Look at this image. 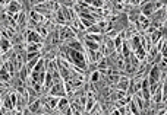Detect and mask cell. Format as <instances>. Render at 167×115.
I'll return each mask as SVG.
<instances>
[{"label":"cell","mask_w":167,"mask_h":115,"mask_svg":"<svg viewBox=\"0 0 167 115\" xmlns=\"http://www.w3.org/2000/svg\"><path fill=\"white\" fill-rule=\"evenodd\" d=\"M85 38L88 41H95V42H100V41H101V36L97 35V34H86Z\"/></svg>","instance_id":"obj_18"},{"label":"cell","mask_w":167,"mask_h":115,"mask_svg":"<svg viewBox=\"0 0 167 115\" xmlns=\"http://www.w3.org/2000/svg\"><path fill=\"white\" fill-rule=\"evenodd\" d=\"M98 79H100V71L95 70L94 73H92V76H91V83H95Z\"/></svg>","instance_id":"obj_21"},{"label":"cell","mask_w":167,"mask_h":115,"mask_svg":"<svg viewBox=\"0 0 167 115\" xmlns=\"http://www.w3.org/2000/svg\"><path fill=\"white\" fill-rule=\"evenodd\" d=\"M68 45H69V48H73V50H76V51H82V44L79 42V41H76V40H72V41H69L68 42Z\"/></svg>","instance_id":"obj_11"},{"label":"cell","mask_w":167,"mask_h":115,"mask_svg":"<svg viewBox=\"0 0 167 115\" xmlns=\"http://www.w3.org/2000/svg\"><path fill=\"white\" fill-rule=\"evenodd\" d=\"M2 101H3V103H5L6 109H12V108H15V103L12 102V99H10V95H9V96H6L5 99L2 98Z\"/></svg>","instance_id":"obj_16"},{"label":"cell","mask_w":167,"mask_h":115,"mask_svg":"<svg viewBox=\"0 0 167 115\" xmlns=\"http://www.w3.org/2000/svg\"><path fill=\"white\" fill-rule=\"evenodd\" d=\"M41 102L40 101H35L34 103H31L29 106V111H31V114H37V112H41Z\"/></svg>","instance_id":"obj_12"},{"label":"cell","mask_w":167,"mask_h":115,"mask_svg":"<svg viewBox=\"0 0 167 115\" xmlns=\"http://www.w3.org/2000/svg\"><path fill=\"white\" fill-rule=\"evenodd\" d=\"M19 10H21V5L16 3V2H10L9 10H8V12H10V13H18Z\"/></svg>","instance_id":"obj_13"},{"label":"cell","mask_w":167,"mask_h":115,"mask_svg":"<svg viewBox=\"0 0 167 115\" xmlns=\"http://www.w3.org/2000/svg\"><path fill=\"white\" fill-rule=\"evenodd\" d=\"M129 84H131V79L126 77V76H123V77H120V80L117 82V88L120 89V90H126V92H128Z\"/></svg>","instance_id":"obj_5"},{"label":"cell","mask_w":167,"mask_h":115,"mask_svg":"<svg viewBox=\"0 0 167 115\" xmlns=\"http://www.w3.org/2000/svg\"><path fill=\"white\" fill-rule=\"evenodd\" d=\"M128 3L132 5V6H136V5H139L141 2H139V0H128Z\"/></svg>","instance_id":"obj_23"},{"label":"cell","mask_w":167,"mask_h":115,"mask_svg":"<svg viewBox=\"0 0 167 115\" xmlns=\"http://www.w3.org/2000/svg\"><path fill=\"white\" fill-rule=\"evenodd\" d=\"M31 16H32V19H34V21H37L38 23L44 22V18H43V15L37 13V12H31Z\"/></svg>","instance_id":"obj_19"},{"label":"cell","mask_w":167,"mask_h":115,"mask_svg":"<svg viewBox=\"0 0 167 115\" xmlns=\"http://www.w3.org/2000/svg\"><path fill=\"white\" fill-rule=\"evenodd\" d=\"M86 5L92 6V7H97V9H100V7H103L104 5V0H85Z\"/></svg>","instance_id":"obj_10"},{"label":"cell","mask_w":167,"mask_h":115,"mask_svg":"<svg viewBox=\"0 0 167 115\" xmlns=\"http://www.w3.org/2000/svg\"><path fill=\"white\" fill-rule=\"evenodd\" d=\"M40 57V51H35V53H27V63L29 61V60H34V58H38Z\"/></svg>","instance_id":"obj_20"},{"label":"cell","mask_w":167,"mask_h":115,"mask_svg":"<svg viewBox=\"0 0 167 115\" xmlns=\"http://www.w3.org/2000/svg\"><path fill=\"white\" fill-rule=\"evenodd\" d=\"M10 48V42L8 38H2V53H8V50Z\"/></svg>","instance_id":"obj_17"},{"label":"cell","mask_w":167,"mask_h":115,"mask_svg":"<svg viewBox=\"0 0 167 115\" xmlns=\"http://www.w3.org/2000/svg\"><path fill=\"white\" fill-rule=\"evenodd\" d=\"M160 36H161V32L158 31H154L153 34H151V35H149V40H151V44H155V42H158V40H160Z\"/></svg>","instance_id":"obj_14"},{"label":"cell","mask_w":167,"mask_h":115,"mask_svg":"<svg viewBox=\"0 0 167 115\" xmlns=\"http://www.w3.org/2000/svg\"><path fill=\"white\" fill-rule=\"evenodd\" d=\"M160 74H161V69L155 64V66L151 67V70H149L148 79L149 80H155V82H160Z\"/></svg>","instance_id":"obj_4"},{"label":"cell","mask_w":167,"mask_h":115,"mask_svg":"<svg viewBox=\"0 0 167 115\" xmlns=\"http://www.w3.org/2000/svg\"><path fill=\"white\" fill-rule=\"evenodd\" d=\"M69 106V101L66 99V98H62V99H59V103H57V108H59V111L63 114V111L66 109Z\"/></svg>","instance_id":"obj_9"},{"label":"cell","mask_w":167,"mask_h":115,"mask_svg":"<svg viewBox=\"0 0 167 115\" xmlns=\"http://www.w3.org/2000/svg\"><path fill=\"white\" fill-rule=\"evenodd\" d=\"M25 35H28V38H27L28 42H43V40H44V36L41 35L40 32L32 31V29H28L25 32Z\"/></svg>","instance_id":"obj_2"},{"label":"cell","mask_w":167,"mask_h":115,"mask_svg":"<svg viewBox=\"0 0 167 115\" xmlns=\"http://www.w3.org/2000/svg\"><path fill=\"white\" fill-rule=\"evenodd\" d=\"M154 12V3L153 2H148V3H144L142 5V13L148 18V16H151Z\"/></svg>","instance_id":"obj_6"},{"label":"cell","mask_w":167,"mask_h":115,"mask_svg":"<svg viewBox=\"0 0 167 115\" xmlns=\"http://www.w3.org/2000/svg\"><path fill=\"white\" fill-rule=\"evenodd\" d=\"M41 50V42H28L27 45V53H35Z\"/></svg>","instance_id":"obj_7"},{"label":"cell","mask_w":167,"mask_h":115,"mask_svg":"<svg viewBox=\"0 0 167 115\" xmlns=\"http://www.w3.org/2000/svg\"><path fill=\"white\" fill-rule=\"evenodd\" d=\"M85 45L88 47V50H92V51H98V50H100L98 42H95V41H88V40H86Z\"/></svg>","instance_id":"obj_15"},{"label":"cell","mask_w":167,"mask_h":115,"mask_svg":"<svg viewBox=\"0 0 167 115\" xmlns=\"http://www.w3.org/2000/svg\"><path fill=\"white\" fill-rule=\"evenodd\" d=\"M59 35H60V40L65 41V40H72V38H75V34H73V31L70 29V28L68 26H63L62 29L59 31Z\"/></svg>","instance_id":"obj_3"},{"label":"cell","mask_w":167,"mask_h":115,"mask_svg":"<svg viewBox=\"0 0 167 115\" xmlns=\"http://www.w3.org/2000/svg\"><path fill=\"white\" fill-rule=\"evenodd\" d=\"M164 102H166V105H167V99H166V101H164Z\"/></svg>","instance_id":"obj_24"},{"label":"cell","mask_w":167,"mask_h":115,"mask_svg":"<svg viewBox=\"0 0 167 115\" xmlns=\"http://www.w3.org/2000/svg\"><path fill=\"white\" fill-rule=\"evenodd\" d=\"M97 112H101V106H100L98 103H95V105L92 106V109L90 111V114H97Z\"/></svg>","instance_id":"obj_22"},{"label":"cell","mask_w":167,"mask_h":115,"mask_svg":"<svg viewBox=\"0 0 167 115\" xmlns=\"http://www.w3.org/2000/svg\"><path fill=\"white\" fill-rule=\"evenodd\" d=\"M94 105H95L94 96H92V95H88V99H86V103H85V112H90Z\"/></svg>","instance_id":"obj_8"},{"label":"cell","mask_w":167,"mask_h":115,"mask_svg":"<svg viewBox=\"0 0 167 115\" xmlns=\"http://www.w3.org/2000/svg\"><path fill=\"white\" fill-rule=\"evenodd\" d=\"M50 95H54V96H65L66 95V89H65V83L63 80L62 82H57V83L53 84V88L49 90Z\"/></svg>","instance_id":"obj_1"}]
</instances>
